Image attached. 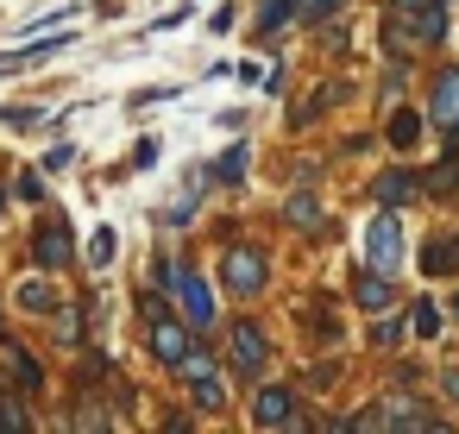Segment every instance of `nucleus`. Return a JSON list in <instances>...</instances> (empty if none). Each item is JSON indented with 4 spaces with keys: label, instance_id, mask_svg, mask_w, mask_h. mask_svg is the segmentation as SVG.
Wrapping results in <instances>:
<instances>
[{
    "label": "nucleus",
    "instance_id": "f257e3e1",
    "mask_svg": "<svg viewBox=\"0 0 459 434\" xmlns=\"http://www.w3.org/2000/svg\"><path fill=\"white\" fill-rule=\"evenodd\" d=\"M365 258L377 265V271H403V221L384 208V214H371V227H365Z\"/></svg>",
    "mask_w": 459,
    "mask_h": 434
},
{
    "label": "nucleus",
    "instance_id": "f03ea898",
    "mask_svg": "<svg viewBox=\"0 0 459 434\" xmlns=\"http://www.w3.org/2000/svg\"><path fill=\"white\" fill-rule=\"evenodd\" d=\"M221 277H227V290H233V296H252V290H264V252H246V246H233V252L221 258Z\"/></svg>",
    "mask_w": 459,
    "mask_h": 434
},
{
    "label": "nucleus",
    "instance_id": "7ed1b4c3",
    "mask_svg": "<svg viewBox=\"0 0 459 434\" xmlns=\"http://www.w3.org/2000/svg\"><path fill=\"white\" fill-rule=\"evenodd\" d=\"M177 302H183L189 327H202V334H208V327L221 321V315H214V290H208V283H202L195 271H177Z\"/></svg>",
    "mask_w": 459,
    "mask_h": 434
},
{
    "label": "nucleus",
    "instance_id": "20e7f679",
    "mask_svg": "<svg viewBox=\"0 0 459 434\" xmlns=\"http://www.w3.org/2000/svg\"><path fill=\"white\" fill-rule=\"evenodd\" d=\"M428 120L446 133V139H459V70H440L434 76V95H428Z\"/></svg>",
    "mask_w": 459,
    "mask_h": 434
},
{
    "label": "nucleus",
    "instance_id": "39448f33",
    "mask_svg": "<svg viewBox=\"0 0 459 434\" xmlns=\"http://www.w3.org/2000/svg\"><path fill=\"white\" fill-rule=\"evenodd\" d=\"M152 352H158L170 371H183V359L195 352V346H189V334H183V327H177L164 308H152Z\"/></svg>",
    "mask_w": 459,
    "mask_h": 434
},
{
    "label": "nucleus",
    "instance_id": "423d86ee",
    "mask_svg": "<svg viewBox=\"0 0 459 434\" xmlns=\"http://www.w3.org/2000/svg\"><path fill=\"white\" fill-rule=\"evenodd\" d=\"M227 346H233V365H239V371H246V378H258V371H264V365H271V346H264V334H258V327H252V321H239V327H233V340H227Z\"/></svg>",
    "mask_w": 459,
    "mask_h": 434
},
{
    "label": "nucleus",
    "instance_id": "0eeeda50",
    "mask_svg": "<svg viewBox=\"0 0 459 434\" xmlns=\"http://www.w3.org/2000/svg\"><path fill=\"white\" fill-rule=\"evenodd\" d=\"M352 302H359L365 315H377V308H390V271H377V265H365V271H352Z\"/></svg>",
    "mask_w": 459,
    "mask_h": 434
},
{
    "label": "nucleus",
    "instance_id": "6e6552de",
    "mask_svg": "<svg viewBox=\"0 0 459 434\" xmlns=\"http://www.w3.org/2000/svg\"><path fill=\"white\" fill-rule=\"evenodd\" d=\"M252 421H258V428H296V396H290V390H258Z\"/></svg>",
    "mask_w": 459,
    "mask_h": 434
},
{
    "label": "nucleus",
    "instance_id": "1a4fd4ad",
    "mask_svg": "<svg viewBox=\"0 0 459 434\" xmlns=\"http://www.w3.org/2000/svg\"><path fill=\"white\" fill-rule=\"evenodd\" d=\"M39 265H45V271H64V265H70V227L51 221V227L39 233Z\"/></svg>",
    "mask_w": 459,
    "mask_h": 434
},
{
    "label": "nucleus",
    "instance_id": "9d476101",
    "mask_svg": "<svg viewBox=\"0 0 459 434\" xmlns=\"http://www.w3.org/2000/svg\"><path fill=\"white\" fill-rule=\"evenodd\" d=\"M421 271H434V277H446V271H459V233L446 239H428V258H421Z\"/></svg>",
    "mask_w": 459,
    "mask_h": 434
},
{
    "label": "nucleus",
    "instance_id": "9b49d317",
    "mask_svg": "<svg viewBox=\"0 0 459 434\" xmlns=\"http://www.w3.org/2000/svg\"><path fill=\"white\" fill-rule=\"evenodd\" d=\"M377 202H384V208L415 202V177H409V170H384V177H377Z\"/></svg>",
    "mask_w": 459,
    "mask_h": 434
},
{
    "label": "nucleus",
    "instance_id": "f8f14e48",
    "mask_svg": "<svg viewBox=\"0 0 459 434\" xmlns=\"http://www.w3.org/2000/svg\"><path fill=\"white\" fill-rule=\"evenodd\" d=\"M409 20H415V39H428V45H434V39L446 32V7H440V0H428V7H415Z\"/></svg>",
    "mask_w": 459,
    "mask_h": 434
},
{
    "label": "nucleus",
    "instance_id": "ddd939ff",
    "mask_svg": "<svg viewBox=\"0 0 459 434\" xmlns=\"http://www.w3.org/2000/svg\"><path fill=\"white\" fill-rule=\"evenodd\" d=\"M13 302H20L26 315H51V308H57V302H51V290H45L39 277H32V283H20V290H13Z\"/></svg>",
    "mask_w": 459,
    "mask_h": 434
},
{
    "label": "nucleus",
    "instance_id": "4468645a",
    "mask_svg": "<svg viewBox=\"0 0 459 434\" xmlns=\"http://www.w3.org/2000/svg\"><path fill=\"white\" fill-rule=\"evenodd\" d=\"M189 384H195V403H202V409H227V384H221L214 371H195Z\"/></svg>",
    "mask_w": 459,
    "mask_h": 434
},
{
    "label": "nucleus",
    "instance_id": "2eb2a0df",
    "mask_svg": "<svg viewBox=\"0 0 459 434\" xmlns=\"http://www.w3.org/2000/svg\"><path fill=\"white\" fill-rule=\"evenodd\" d=\"M415 139H421V114H396V120H390V145H396V152H409Z\"/></svg>",
    "mask_w": 459,
    "mask_h": 434
},
{
    "label": "nucleus",
    "instance_id": "dca6fc26",
    "mask_svg": "<svg viewBox=\"0 0 459 434\" xmlns=\"http://www.w3.org/2000/svg\"><path fill=\"white\" fill-rule=\"evenodd\" d=\"M114 252H120V239H114V227H101V233L89 239V265H95V271H108V265H114Z\"/></svg>",
    "mask_w": 459,
    "mask_h": 434
},
{
    "label": "nucleus",
    "instance_id": "f3484780",
    "mask_svg": "<svg viewBox=\"0 0 459 434\" xmlns=\"http://www.w3.org/2000/svg\"><path fill=\"white\" fill-rule=\"evenodd\" d=\"M290 221H296V227H321V208H315V195H290Z\"/></svg>",
    "mask_w": 459,
    "mask_h": 434
},
{
    "label": "nucleus",
    "instance_id": "a211bd4d",
    "mask_svg": "<svg viewBox=\"0 0 459 434\" xmlns=\"http://www.w3.org/2000/svg\"><path fill=\"white\" fill-rule=\"evenodd\" d=\"M290 13H296V0H264V13H258V26H264V32H277V26H283Z\"/></svg>",
    "mask_w": 459,
    "mask_h": 434
},
{
    "label": "nucleus",
    "instance_id": "6ab92c4d",
    "mask_svg": "<svg viewBox=\"0 0 459 434\" xmlns=\"http://www.w3.org/2000/svg\"><path fill=\"white\" fill-rule=\"evenodd\" d=\"M415 334H440V308L434 302H415Z\"/></svg>",
    "mask_w": 459,
    "mask_h": 434
},
{
    "label": "nucleus",
    "instance_id": "aec40b11",
    "mask_svg": "<svg viewBox=\"0 0 459 434\" xmlns=\"http://www.w3.org/2000/svg\"><path fill=\"white\" fill-rule=\"evenodd\" d=\"M70 39H51V45H32V51H20V57H7V64H39V57H51V51H64Z\"/></svg>",
    "mask_w": 459,
    "mask_h": 434
},
{
    "label": "nucleus",
    "instance_id": "412c9836",
    "mask_svg": "<svg viewBox=\"0 0 459 434\" xmlns=\"http://www.w3.org/2000/svg\"><path fill=\"white\" fill-rule=\"evenodd\" d=\"M296 7H302V20H327V13L340 7V0H296Z\"/></svg>",
    "mask_w": 459,
    "mask_h": 434
},
{
    "label": "nucleus",
    "instance_id": "4be33fe9",
    "mask_svg": "<svg viewBox=\"0 0 459 434\" xmlns=\"http://www.w3.org/2000/svg\"><path fill=\"white\" fill-rule=\"evenodd\" d=\"M239 158H246V152H227V158H221V170H214V177H221V183H233V177H239V170H246V164H239Z\"/></svg>",
    "mask_w": 459,
    "mask_h": 434
},
{
    "label": "nucleus",
    "instance_id": "5701e85b",
    "mask_svg": "<svg viewBox=\"0 0 459 434\" xmlns=\"http://www.w3.org/2000/svg\"><path fill=\"white\" fill-rule=\"evenodd\" d=\"M0 428H7V434H20V428H26V415H20L13 403H0Z\"/></svg>",
    "mask_w": 459,
    "mask_h": 434
},
{
    "label": "nucleus",
    "instance_id": "b1692460",
    "mask_svg": "<svg viewBox=\"0 0 459 434\" xmlns=\"http://www.w3.org/2000/svg\"><path fill=\"white\" fill-rule=\"evenodd\" d=\"M377 346H390V340H403V321H377V334H371Z\"/></svg>",
    "mask_w": 459,
    "mask_h": 434
},
{
    "label": "nucleus",
    "instance_id": "393cba45",
    "mask_svg": "<svg viewBox=\"0 0 459 434\" xmlns=\"http://www.w3.org/2000/svg\"><path fill=\"white\" fill-rule=\"evenodd\" d=\"M440 390H446V396L459 403V371H446V378H440Z\"/></svg>",
    "mask_w": 459,
    "mask_h": 434
},
{
    "label": "nucleus",
    "instance_id": "a878e982",
    "mask_svg": "<svg viewBox=\"0 0 459 434\" xmlns=\"http://www.w3.org/2000/svg\"><path fill=\"white\" fill-rule=\"evenodd\" d=\"M415 7H428V0H396V13H415Z\"/></svg>",
    "mask_w": 459,
    "mask_h": 434
},
{
    "label": "nucleus",
    "instance_id": "bb28decb",
    "mask_svg": "<svg viewBox=\"0 0 459 434\" xmlns=\"http://www.w3.org/2000/svg\"><path fill=\"white\" fill-rule=\"evenodd\" d=\"M0 208H7V183H0Z\"/></svg>",
    "mask_w": 459,
    "mask_h": 434
},
{
    "label": "nucleus",
    "instance_id": "cd10ccee",
    "mask_svg": "<svg viewBox=\"0 0 459 434\" xmlns=\"http://www.w3.org/2000/svg\"><path fill=\"white\" fill-rule=\"evenodd\" d=\"M453 315H459V296H453Z\"/></svg>",
    "mask_w": 459,
    "mask_h": 434
},
{
    "label": "nucleus",
    "instance_id": "c85d7f7f",
    "mask_svg": "<svg viewBox=\"0 0 459 434\" xmlns=\"http://www.w3.org/2000/svg\"><path fill=\"white\" fill-rule=\"evenodd\" d=\"M440 7H446V0H440Z\"/></svg>",
    "mask_w": 459,
    "mask_h": 434
}]
</instances>
